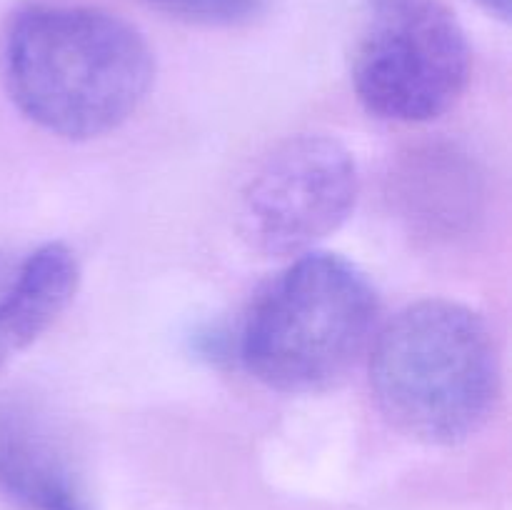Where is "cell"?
Instances as JSON below:
<instances>
[{"mask_svg": "<svg viewBox=\"0 0 512 510\" xmlns=\"http://www.w3.org/2000/svg\"><path fill=\"white\" fill-rule=\"evenodd\" d=\"M0 63L15 108L68 140L118 130L155 80L143 33L90 5L30 3L15 10L5 25Z\"/></svg>", "mask_w": 512, "mask_h": 510, "instance_id": "cell-1", "label": "cell"}, {"mask_svg": "<svg viewBox=\"0 0 512 510\" xmlns=\"http://www.w3.org/2000/svg\"><path fill=\"white\" fill-rule=\"evenodd\" d=\"M370 390L380 415L415 443L473 438L500 395V360L488 323L455 300L408 305L375 333Z\"/></svg>", "mask_w": 512, "mask_h": 510, "instance_id": "cell-2", "label": "cell"}, {"mask_svg": "<svg viewBox=\"0 0 512 510\" xmlns=\"http://www.w3.org/2000/svg\"><path fill=\"white\" fill-rule=\"evenodd\" d=\"M378 315L375 288L350 260L298 255L255 300L240 358L255 380L280 393H325L368 353Z\"/></svg>", "mask_w": 512, "mask_h": 510, "instance_id": "cell-3", "label": "cell"}, {"mask_svg": "<svg viewBox=\"0 0 512 510\" xmlns=\"http://www.w3.org/2000/svg\"><path fill=\"white\" fill-rule=\"evenodd\" d=\"M350 80L370 115L430 123L455 108L470 80V45L443 0H365Z\"/></svg>", "mask_w": 512, "mask_h": 510, "instance_id": "cell-4", "label": "cell"}, {"mask_svg": "<svg viewBox=\"0 0 512 510\" xmlns=\"http://www.w3.org/2000/svg\"><path fill=\"white\" fill-rule=\"evenodd\" d=\"M360 173L343 140L303 133L275 145L238 198V230L265 258L310 253L355 210Z\"/></svg>", "mask_w": 512, "mask_h": 510, "instance_id": "cell-5", "label": "cell"}, {"mask_svg": "<svg viewBox=\"0 0 512 510\" xmlns=\"http://www.w3.org/2000/svg\"><path fill=\"white\" fill-rule=\"evenodd\" d=\"M0 493L23 510H93L73 455L23 400H0Z\"/></svg>", "mask_w": 512, "mask_h": 510, "instance_id": "cell-6", "label": "cell"}, {"mask_svg": "<svg viewBox=\"0 0 512 510\" xmlns=\"http://www.w3.org/2000/svg\"><path fill=\"white\" fill-rule=\"evenodd\" d=\"M78 285V258L63 243L40 245L15 263L0 295V368L53 328Z\"/></svg>", "mask_w": 512, "mask_h": 510, "instance_id": "cell-7", "label": "cell"}, {"mask_svg": "<svg viewBox=\"0 0 512 510\" xmlns=\"http://www.w3.org/2000/svg\"><path fill=\"white\" fill-rule=\"evenodd\" d=\"M400 203L405 215L433 233H453L475 213L478 183L455 153H420L400 173Z\"/></svg>", "mask_w": 512, "mask_h": 510, "instance_id": "cell-8", "label": "cell"}, {"mask_svg": "<svg viewBox=\"0 0 512 510\" xmlns=\"http://www.w3.org/2000/svg\"><path fill=\"white\" fill-rule=\"evenodd\" d=\"M168 18L193 25H238L265 8L268 0H145Z\"/></svg>", "mask_w": 512, "mask_h": 510, "instance_id": "cell-9", "label": "cell"}, {"mask_svg": "<svg viewBox=\"0 0 512 510\" xmlns=\"http://www.w3.org/2000/svg\"><path fill=\"white\" fill-rule=\"evenodd\" d=\"M475 3H478L480 8L488 10L490 15H495V18L500 20L510 18V0H475Z\"/></svg>", "mask_w": 512, "mask_h": 510, "instance_id": "cell-10", "label": "cell"}, {"mask_svg": "<svg viewBox=\"0 0 512 510\" xmlns=\"http://www.w3.org/2000/svg\"><path fill=\"white\" fill-rule=\"evenodd\" d=\"M13 268H15L13 260H8L5 255H0V295H3L5 285H8V280H10V275H13Z\"/></svg>", "mask_w": 512, "mask_h": 510, "instance_id": "cell-11", "label": "cell"}]
</instances>
